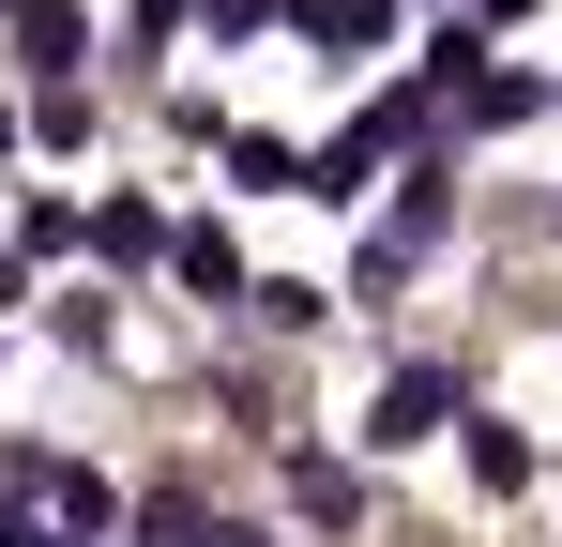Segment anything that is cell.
Masks as SVG:
<instances>
[{
    "label": "cell",
    "instance_id": "cell-1",
    "mask_svg": "<svg viewBox=\"0 0 562 547\" xmlns=\"http://www.w3.org/2000/svg\"><path fill=\"white\" fill-rule=\"evenodd\" d=\"M441 411H457V380H441V365H395V380H380V411H366V442L395 456V442H426Z\"/></svg>",
    "mask_w": 562,
    "mask_h": 547
},
{
    "label": "cell",
    "instance_id": "cell-2",
    "mask_svg": "<svg viewBox=\"0 0 562 547\" xmlns=\"http://www.w3.org/2000/svg\"><path fill=\"white\" fill-rule=\"evenodd\" d=\"M77 46H92V15H77V0H15V62H31V77H61Z\"/></svg>",
    "mask_w": 562,
    "mask_h": 547
},
{
    "label": "cell",
    "instance_id": "cell-3",
    "mask_svg": "<svg viewBox=\"0 0 562 547\" xmlns=\"http://www.w3.org/2000/svg\"><path fill=\"white\" fill-rule=\"evenodd\" d=\"M92 244H106L122 274H153V259H168V228H153V198H106V213H92Z\"/></svg>",
    "mask_w": 562,
    "mask_h": 547
},
{
    "label": "cell",
    "instance_id": "cell-4",
    "mask_svg": "<svg viewBox=\"0 0 562 547\" xmlns=\"http://www.w3.org/2000/svg\"><path fill=\"white\" fill-rule=\"evenodd\" d=\"M228 182H244V198H289L304 153H289V137H228Z\"/></svg>",
    "mask_w": 562,
    "mask_h": 547
},
{
    "label": "cell",
    "instance_id": "cell-5",
    "mask_svg": "<svg viewBox=\"0 0 562 547\" xmlns=\"http://www.w3.org/2000/svg\"><path fill=\"white\" fill-rule=\"evenodd\" d=\"M168 259H183V289H228V304H244V259H228V228H183Z\"/></svg>",
    "mask_w": 562,
    "mask_h": 547
},
{
    "label": "cell",
    "instance_id": "cell-6",
    "mask_svg": "<svg viewBox=\"0 0 562 547\" xmlns=\"http://www.w3.org/2000/svg\"><path fill=\"white\" fill-rule=\"evenodd\" d=\"M77 228H92V213H77V198H31V213H15V259H61V244H77Z\"/></svg>",
    "mask_w": 562,
    "mask_h": 547
},
{
    "label": "cell",
    "instance_id": "cell-7",
    "mask_svg": "<svg viewBox=\"0 0 562 547\" xmlns=\"http://www.w3.org/2000/svg\"><path fill=\"white\" fill-rule=\"evenodd\" d=\"M198 547H274V533H244V517H213V533H198Z\"/></svg>",
    "mask_w": 562,
    "mask_h": 547
},
{
    "label": "cell",
    "instance_id": "cell-8",
    "mask_svg": "<svg viewBox=\"0 0 562 547\" xmlns=\"http://www.w3.org/2000/svg\"><path fill=\"white\" fill-rule=\"evenodd\" d=\"M486 15H532V0H486Z\"/></svg>",
    "mask_w": 562,
    "mask_h": 547
}]
</instances>
